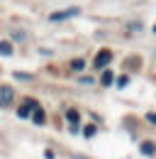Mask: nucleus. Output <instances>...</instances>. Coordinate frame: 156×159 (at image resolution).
Segmentation results:
<instances>
[{"label":"nucleus","instance_id":"obj_4","mask_svg":"<svg viewBox=\"0 0 156 159\" xmlns=\"http://www.w3.org/2000/svg\"><path fill=\"white\" fill-rule=\"evenodd\" d=\"M34 108H37V103H34V100H27V103L17 110V115H20V118H27V115H29V110H34Z\"/></svg>","mask_w":156,"mask_h":159},{"label":"nucleus","instance_id":"obj_8","mask_svg":"<svg viewBox=\"0 0 156 159\" xmlns=\"http://www.w3.org/2000/svg\"><path fill=\"white\" fill-rule=\"evenodd\" d=\"M141 152H144V154H154L156 147L151 144V142H144V144H141Z\"/></svg>","mask_w":156,"mask_h":159},{"label":"nucleus","instance_id":"obj_2","mask_svg":"<svg viewBox=\"0 0 156 159\" xmlns=\"http://www.w3.org/2000/svg\"><path fill=\"white\" fill-rule=\"evenodd\" d=\"M110 61H112V52H110V49H102V52H98V57H95V66H98V69L107 66Z\"/></svg>","mask_w":156,"mask_h":159},{"label":"nucleus","instance_id":"obj_11","mask_svg":"<svg viewBox=\"0 0 156 159\" xmlns=\"http://www.w3.org/2000/svg\"><path fill=\"white\" fill-rule=\"evenodd\" d=\"M15 79H20V81H29L32 76H29V74H20V71H17V74H15Z\"/></svg>","mask_w":156,"mask_h":159},{"label":"nucleus","instance_id":"obj_1","mask_svg":"<svg viewBox=\"0 0 156 159\" xmlns=\"http://www.w3.org/2000/svg\"><path fill=\"white\" fill-rule=\"evenodd\" d=\"M12 98H15V91H12L10 86H0V105L7 108V105L12 103Z\"/></svg>","mask_w":156,"mask_h":159},{"label":"nucleus","instance_id":"obj_5","mask_svg":"<svg viewBox=\"0 0 156 159\" xmlns=\"http://www.w3.org/2000/svg\"><path fill=\"white\" fill-rule=\"evenodd\" d=\"M0 54H2V57H10V54H12V44H10V42H0Z\"/></svg>","mask_w":156,"mask_h":159},{"label":"nucleus","instance_id":"obj_17","mask_svg":"<svg viewBox=\"0 0 156 159\" xmlns=\"http://www.w3.org/2000/svg\"><path fill=\"white\" fill-rule=\"evenodd\" d=\"M154 32H156V27H154Z\"/></svg>","mask_w":156,"mask_h":159},{"label":"nucleus","instance_id":"obj_16","mask_svg":"<svg viewBox=\"0 0 156 159\" xmlns=\"http://www.w3.org/2000/svg\"><path fill=\"white\" fill-rule=\"evenodd\" d=\"M73 159H88V157H80V154H76V157H73Z\"/></svg>","mask_w":156,"mask_h":159},{"label":"nucleus","instance_id":"obj_7","mask_svg":"<svg viewBox=\"0 0 156 159\" xmlns=\"http://www.w3.org/2000/svg\"><path fill=\"white\" fill-rule=\"evenodd\" d=\"M34 122H37V125H41V122H44V110H41V108H34Z\"/></svg>","mask_w":156,"mask_h":159},{"label":"nucleus","instance_id":"obj_12","mask_svg":"<svg viewBox=\"0 0 156 159\" xmlns=\"http://www.w3.org/2000/svg\"><path fill=\"white\" fill-rule=\"evenodd\" d=\"M12 37H15V39H20V42H22V39H24V37H27V34H24V32H17V30H15V32H12Z\"/></svg>","mask_w":156,"mask_h":159},{"label":"nucleus","instance_id":"obj_6","mask_svg":"<svg viewBox=\"0 0 156 159\" xmlns=\"http://www.w3.org/2000/svg\"><path fill=\"white\" fill-rule=\"evenodd\" d=\"M112 79H115V76H112V71H102L100 83H102V86H110V83H112Z\"/></svg>","mask_w":156,"mask_h":159},{"label":"nucleus","instance_id":"obj_10","mask_svg":"<svg viewBox=\"0 0 156 159\" xmlns=\"http://www.w3.org/2000/svg\"><path fill=\"white\" fill-rule=\"evenodd\" d=\"M83 135H85V137H93V135H95V125H88V127L83 130Z\"/></svg>","mask_w":156,"mask_h":159},{"label":"nucleus","instance_id":"obj_3","mask_svg":"<svg viewBox=\"0 0 156 159\" xmlns=\"http://www.w3.org/2000/svg\"><path fill=\"white\" fill-rule=\"evenodd\" d=\"M73 15H78V7H68V10H63V12H54L49 20L51 22H61V20H66V17H73Z\"/></svg>","mask_w":156,"mask_h":159},{"label":"nucleus","instance_id":"obj_15","mask_svg":"<svg viewBox=\"0 0 156 159\" xmlns=\"http://www.w3.org/2000/svg\"><path fill=\"white\" fill-rule=\"evenodd\" d=\"M117 86L122 88V86H127V76H119V81H117Z\"/></svg>","mask_w":156,"mask_h":159},{"label":"nucleus","instance_id":"obj_13","mask_svg":"<svg viewBox=\"0 0 156 159\" xmlns=\"http://www.w3.org/2000/svg\"><path fill=\"white\" fill-rule=\"evenodd\" d=\"M71 66H73L76 71H80V69H83V61H80V59H76V61H73V64H71Z\"/></svg>","mask_w":156,"mask_h":159},{"label":"nucleus","instance_id":"obj_9","mask_svg":"<svg viewBox=\"0 0 156 159\" xmlns=\"http://www.w3.org/2000/svg\"><path fill=\"white\" fill-rule=\"evenodd\" d=\"M68 122H71V125H76V122H78V113H76V110H68Z\"/></svg>","mask_w":156,"mask_h":159},{"label":"nucleus","instance_id":"obj_14","mask_svg":"<svg viewBox=\"0 0 156 159\" xmlns=\"http://www.w3.org/2000/svg\"><path fill=\"white\" fill-rule=\"evenodd\" d=\"M146 120H149L151 125H156V113H149V115H146Z\"/></svg>","mask_w":156,"mask_h":159}]
</instances>
